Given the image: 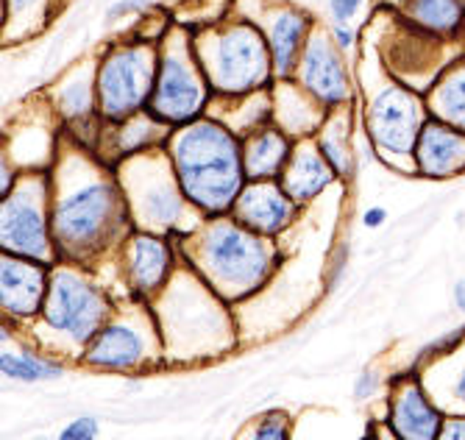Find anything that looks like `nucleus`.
I'll list each match as a JSON object with an SVG mask.
<instances>
[{"label": "nucleus", "instance_id": "nucleus-1", "mask_svg": "<svg viewBox=\"0 0 465 440\" xmlns=\"http://www.w3.org/2000/svg\"><path fill=\"white\" fill-rule=\"evenodd\" d=\"M51 232L59 262L90 268L134 229L114 165L62 135L51 167Z\"/></svg>", "mask_w": 465, "mask_h": 440}, {"label": "nucleus", "instance_id": "nucleus-2", "mask_svg": "<svg viewBox=\"0 0 465 440\" xmlns=\"http://www.w3.org/2000/svg\"><path fill=\"white\" fill-rule=\"evenodd\" d=\"M176 182L187 204L206 220L229 215L248 175L242 165V137L218 115H203L164 140Z\"/></svg>", "mask_w": 465, "mask_h": 440}, {"label": "nucleus", "instance_id": "nucleus-3", "mask_svg": "<svg viewBox=\"0 0 465 440\" xmlns=\"http://www.w3.org/2000/svg\"><path fill=\"white\" fill-rule=\"evenodd\" d=\"M182 259L226 304L260 293L282 262V248L257 232L245 229L232 215L206 217L184 237Z\"/></svg>", "mask_w": 465, "mask_h": 440}, {"label": "nucleus", "instance_id": "nucleus-4", "mask_svg": "<svg viewBox=\"0 0 465 440\" xmlns=\"http://www.w3.org/2000/svg\"><path fill=\"white\" fill-rule=\"evenodd\" d=\"M190 34L215 101H237L276 84L268 39L251 17L232 12L215 23L190 28Z\"/></svg>", "mask_w": 465, "mask_h": 440}, {"label": "nucleus", "instance_id": "nucleus-5", "mask_svg": "<svg viewBox=\"0 0 465 440\" xmlns=\"http://www.w3.org/2000/svg\"><path fill=\"white\" fill-rule=\"evenodd\" d=\"M114 173L134 229L167 235L182 243L201 226L203 217L187 204L164 148L123 159L114 165Z\"/></svg>", "mask_w": 465, "mask_h": 440}, {"label": "nucleus", "instance_id": "nucleus-6", "mask_svg": "<svg viewBox=\"0 0 465 440\" xmlns=\"http://www.w3.org/2000/svg\"><path fill=\"white\" fill-rule=\"evenodd\" d=\"M360 90V128L371 151L388 167L412 173V151L424 128L430 109L424 93L393 78L382 67V78L376 86H357Z\"/></svg>", "mask_w": 465, "mask_h": 440}, {"label": "nucleus", "instance_id": "nucleus-7", "mask_svg": "<svg viewBox=\"0 0 465 440\" xmlns=\"http://www.w3.org/2000/svg\"><path fill=\"white\" fill-rule=\"evenodd\" d=\"M156 298L164 306L159 332L162 340L167 337V345H184L187 355L201 357H213L234 345L229 304L187 265L176 271Z\"/></svg>", "mask_w": 465, "mask_h": 440}, {"label": "nucleus", "instance_id": "nucleus-8", "mask_svg": "<svg viewBox=\"0 0 465 440\" xmlns=\"http://www.w3.org/2000/svg\"><path fill=\"white\" fill-rule=\"evenodd\" d=\"M213 106L215 93L198 62L193 34L187 25L173 20V25L159 39V67L145 112L173 131L209 115Z\"/></svg>", "mask_w": 465, "mask_h": 440}, {"label": "nucleus", "instance_id": "nucleus-9", "mask_svg": "<svg viewBox=\"0 0 465 440\" xmlns=\"http://www.w3.org/2000/svg\"><path fill=\"white\" fill-rule=\"evenodd\" d=\"M159 67V42L143 34L112 39L95 54V95L104 125H114L148 109Z\"/></svg>", "mask_w": 465, "mask_h": 440}, {"label": "nucleus", "instance_id": "nucleus-10", "mask_svg": "<svg viewBox=\"0 0 465 440\" xmlns=\"http://www.w3.org/2000/svg\"><path fill=\"white\" fill-rule=\"evenodd\" d=\"M114 310V301L87 268L73 265V262H56L51 268L39 321L51 335H56V340L84 355V348L104 329Z\"/></svg>", "mask_w": 465, "mask_h": 440}, {"label": "nucleus", "instance_id": "nucleus-11", "mask_svg": "<svg viewBox=\"0 0 465 440\" xmlns=\"http://www.w3.org/2000/svg\"><path fill=\"white\" fill-rule=\"evenodd\" d=\"M51 170H25L12 195L0 201V251L56 265L51 232Z\"/></svg>", "mask_w": 465, "mask_h": 440}, {"label": "nucleus", "instance_id": "nucleus-12", "mask_svg": "<svg viewBox=\"0 0 465 440\" xmlns=\"http://www.w3.org/2000/svg\"><path fill=\"white\" fill-rule=\"evenodd\" d=\"M159 351L164 355L159 324L143 306L134 318L114 310L104 329L84 348L81 360L98 371H137L145 368Z\"/></svg>", "mask_w": 465, "mask_h": 440}, {"label": "nucleus", "instance_id": "nucleus-13", "mask_svg": "<svg viewBox=\"0 0 465 440\" xmlns=\"http://www.w3.org/2000/svg\"><path fill=\"white\" fill-rule=\"evenodd\" d=\"M295 81L302 84V90L315 98L326 112H337L346 106L360 104L357 90V70L349 59L334 45L326 25H318L307 42L302 54L299 70H295Z\"/></svg>", "mask_w": 465, "mask_h": 440}, {"label": "nucleus", "instance_id": "nucleus-14", "mask_svg": "<svg viewBox=\"0 0 465 440\" xmlns=\"http://www.w3.org/2000/svg\"><path fill=\"white\" fill-rule=\"evenodd\" d=\"M391 31L385 28V36L379 39V65H382L393 78L415 86L418 93H427L435 75L443 70V65L451 59L446 54V42L412 28L404 23L391 6H388Z\"/></svg>", "mask_w": 465, "mask_h": 440}, {"label": "nucleus", "instance_id": "nucleus-15", "mask_svg": "<svg viewBox=\"0 0 465 440\" xmlns=\"http://www.w3.org/2000/svg\"><path fill=\"white\" fill-rule=\"evenodd\" d=\"M253 9H232L257 23L268 39L276 81L295 78L302 54L321 20L295 0H251Z\"/></svg>", "mask_w": 465, "mask_h": 440}, {"label": "nucleus", "instance_id": "nucleus-16", "mask_svg": "<svg viewBox=\"0 0 465 440\" xmlns=\"http://www.w3.org/2000/svg\"><path fill=\"white\" fill-rule=\"evenodd\" d=\"M114 254L129 290L140 301H151L176 276L182 245L167 235L132 229Z\"/></svg>", "mask_w": 465, "mask_h": 440}, {"label": "nucleus", "instance_id": "nucleus-17", "mask_svg": "<svg viewBox=\"0 0 465 440\" xmlns=\"http://www.w3.org/2000/svg\"><path fill=\"white\" fill-rule=\"evenodd\" d=\"M62 135L81 143L84 148H98L104 120L98 115L95 95V56L70 67L45 95Z\"/></svg>", "mask_w": 465, "mask_h": 440}, {"label": "nucleus", "instance_id": "nucleus-18", "mask_svg": "<svg viewBox=\"0 0 465 440\" xmlns=\"http://www.w3.org/2000/svg\"><path fill=\"white\" fill-rule=\"evenodd\" d=\"M302 212L304 206L282 187L279 179H262V182H245L229 215L245 229L257 232L268 240H279L299 224Z\"/></svg>", "mask_w": 465, "mask_h": 440}, {"label": "nucleus", "instance_id": "nucleus-19", "mask_svg": "<svg viewBox=\"0 0 465 440\" xmlns=\"http://www.w3.org/2000/svg\"><path fill=\"white\" fill-rule=\"evenodd\" d=\"M54 265L0 251V315L12 324L36 321Z\"/></svg>", "mask_w": 465, "mask_h": 440}, {"label": "nucleus", "instance_id": "nucleus-20", "mask_svg": "<svg viewBox=\"0 0 465 440\" xmlns=\"http://www.w3.org/2000/svg\"><path fill=\"white\" fill-rule=\"evenodd\" d=\"M412 175L427 182L465 175V131L430 115L412 151Z\"/></svg>", "mask_w": 465, "mask_h": 440}, {"label": "nucleus", "instance_id": "nucleus-21", "mask_svg": "<svg viewBox=\"0 0 465 440\" xmlns=\"http://www.w3.org/2000/svg\"><path fill=\"white\" fill-rule=\"evenodd\" d=\"M443 421V413L415 376H404L391 387L388 429L396 440H438Z\"/></svg>", "mask_w": 465, "mask_h": 440}, {"label": "nucleus", "instance_id": "nucleus-22", "mask_svg": "<svg viewBox=\"0 0 465 440\" xmlns=\"http://www.w3.org/2000/svg\"><path fill=\"white\" fill-rule=\"evenodd\" d=\"M167 135H171V128L162 125L151 112H140L123 123L104 125L95 154L104 162L117 165L129 156H137V154H145L153 148H164Z\"/></svg>", "mask_w": 465, "mask_h": 440}, {"label": "nucleus", "instance_id": "nucleus-23", "mask_svg": "<svg viewBox=\"0 0 465 440\" xmlns=\"http://www.w3.org/2000/svg\"><path fill=\"white\" fill-rule=\"evenodd\" d=\"M391 9L412 28L465 48V0H396Z\"/></svg>", "mask_w": 465, "mask_h": 440}, {"label": "nucleus", "instance_id": "nucleus-24", "mask_svg": "<svg viewBox=\"0 0 465 440\" xmlns=\"http://www.w3.org/2000/svg\"><path fill=\"white\" fill-rule=\"evenodd\" d=\"M279 182L302 206H310L326 190H331L334 185H341V179L334 175L329 162L315 148V140H299V143H295L292 156H290Z\"/></svg>", "mask_w": 465, "mask_h": 440}, {"label": "nucleus", "instance_id": "nucleus-25", "mask_svg": "<svg viewBox=\"0 0 465 440\" xmlns=\"http://www.w3.org/2000/svg\"><path fill=\"white\" fill-rule=\"evenodd\" d=\"M360 128V109L346 106L326 115V123L312 137L321 156L329 162L341 185H351L357 175V151H354V135Z\"/></svg>", "mask_w": 465, "mask_h": 440}, {"label": "nucleus", "instance_id": "nucleus-26", "mask_svg": "<svg viewBox=\"0 0 465 440\" xmlns=\"http://www.w3.org/2000/svg\"><path fill=\"white\" fill-rule=\"evenodd\" d=\"M273 123L284 128L292 140H312L326 123V109L310 98L295 78H284L273 84Z\"/></svg>", "mask_w": 465, "mask_h": 440}, {"label": "nucleus", "instance_id": "nucleus-27", "mask_svg": "<svg viewBox=\"0 0 465 440\" xmlns=\"http://www.w3.org/2000/svg\"><path fill=\"white\" fill-rule=\"evenodd\" d=\"M295 143L299 140H292L276 123L253 128L251 135H245L242 137V165H245L248 182L282 179Z\"/></svg>", "mask_w": 465, "mask_h": 440}, {"label": "nucleus", "instance_id": "nucleus-28", "mask_svg": "<svg viewBox=\"0 0 465 440\" xmlns=\"http://www.w3.org/2000/svg\"><path fill=\"white\" fill-rule=\"evenodd\" d=\"M424 98L432 117L465 131V48L443 65Z\"/></svg>", "mask_w": 465, "mask_h": 440}, {"label": "nucleus", "instance_id": "nucleus-29", "mask_svg": "<svg viewBox=\"0 0 465 440\" xmlns=\"http://www.w3.org/2000/svg\"><path fill=\"white\" fill-rule=\"evenodd\" d=\"M62 0H4V31L0 45H17L48 28Z\"/></svg>", "mask_w": 465, "mask_h": 440}, {"label": "nucleus", "instance_id": "nucleus-30", "mask_svg": "<svg viewBox=\"0 0 465 440\" xmlns=\"http://www.w3.org/2000/svg\"><path fill=\"white\" fill-rule=\"evenodd\" d=\"M273 90V86H271ZM271 90L265 93H253L237 101H215L213 115H218L221 120H226L240 137L251 135L253 128H262L268 123H273V95Z\"/></svg>", "mask_w": 465, "mask_h": 440}, {"label": "nucleus", "instance_id": "nucleus-31", "mask_svg": "<svg viewBox=\"0 0 465 440\" xmlns=\"http://www.w3.org/2000/svg\"><path fill=\"white\" fill-rule=\"evenodd\" d=\"M0 374L17 379V382H48V379H59L64 374V365L34 355V351H4L0 355Z\"/></svg>", "mask_w": 465, "mask_h": 440}, {"label": "nucleus", "instance_id": "nucleus-32", "mask_svg": "<svg viewBox=\"0 0 465 440\" xmlns=\"http://www.w3.org/2000/svg\"><path fill=\"white\" fill-rule=\"evenodd\" d=\"M156 9H159L156 0H114V4H109V9L104 12V23L117 25L123 20H143L145 15H151Z\"/></svg>", "mask_w": 465, "mask_h": 440}, {"label": "nucleus", "instance_id": "nucleus-33", "mask_svg": "<svg viewBox=\"0 0 465 440\" xmlns=\"http://www.w3.org/2000/svg\"><path fill=\"white\" fill-rule=\"evenodd\" d=\"M251 440H290V415L284 410H268L251 429Z\"/></svg>", "mask_w": 465, "mask_h": 440}, {"label": "nucleus", "instance_id": "nucleus-34", "mask_svg": "<svg viewBox=\"0 0 465 440\" xmlns=\"http://www.w3.org/2000/svg\"><path fill=\"white\" fill-rule=\"evenodd\" d=\"M20 175H23V170H20L17 162L9 156L6 145L0 143V201H4L6 195H12V190H15L17 182H20Z\"/></svg>", "mask_w": 465, "mask_h": 440}, {"label": "nucleus", "instance_id": "nucleus-35", "mask_svg": "<svg viewBox=\"0 0 465 440\" xmlns=\"http://www.w3.org/2000/svg\"><path fill=\"white\" fill-rule=\"evenodd\" d=\"M326 31H329V36H331L334 45L341 48L343 54L351 56V54L360 48V31H357L351 23H329Z\"/></svg>", "mask_w": 465, "mask_h": 440}, {"label": "nucleus", "instance_id": "nucleus-36", "mask_svg": "<svg viewBox=\"0 0 465 440\" xmlns=\"http://www.w3.org/2000/svg\"><path fill=\"white\" fill-rule=\"evenodd\" d=\"M365 6V0H326L329 23H354Z\"/></svg>", "mask_w": 465, "mask_h": 440}, {"label": "nucleus", "instance_id": "nucleus-37", "mask_svg": "<svg viewBox=\"0 0 465 440\" xmlns=\"http://www.w3.org/2000/svg\"><path fill=\"white\" fill-rule=\"evenodd\" d=\"M98 432H101V426L95 418L81 415L59 432V440H98Z\"/></svg>", "mask_w": 465, "mask_h": 440}, {"label": "nucleus", "instance_id": "nucleus-38", "mask_svg": "<svg viewBox=\"0 0 465 440\" xmlns=\"http://www.w3.org/2000/svg\"><path fill=\"white\" fill-rule=\"evenodd\" d=\"M379 390V376H376V371H371V368H365L360 376H357V382H354V399L357 402H368V399H373V393Z\"/></svg>", "mask_w": 465, "mask_h": 440}, {"label": "nucleus", "instance_id": "nucleus-39", "mask_svg": "<svg viewBox=\"0 0 465 440\" xmlns=\"http://www.w3.org/2000/svg\"><path fill=\"white\" fill-rule=\"evenodd\" d=\"M346 265H349V243H341L331 251V259H329V285H337V279L343 276Z\"/></svg>", "mask_w": 465, "mask_h": 440}, {"label": "nucleus", "instance_id": "nucleus-40", "mask_svg": "<svg viewBox=\"0 0 465 440\" xmlns=\"http://www.w3.org/2000/svg\"><path fill=\"white\" fill-rule=\"evenodd\" d=\"M438 440H465V415L446 418L438 432Z\"/></svg>", "mask_w": 465, "mask_h": 440}, {"label": "nucleus", "instance_id": "nucleus-41", "mask_svg": "<svg viewBox=\"0 0 465 440\" xmlns=\"http://www.w3.org/2000/svg\"><path fill=\"white\" fill-rule=\"evenodd\" d=\"M360 220H362L365 229H379V226L388 224V209L385 206H368Z\"/></svg>", "mask_w": 465, "mask_h": 440}, {"label": "nucleus", "instance_id": "nucleus-42", "mask_svg": "<svg viewBox=\"0 0 465 440\" xmlns=\"http://www.w3.org/2000/svg\"><path fill=\"white\" fill-rule=\"evenodd\" d=\"M451 395L454 399L465 407V365L457 371V376H454V385H451Z\"/></svg>", "mask_w": 465, "mask_h": 440}, {"label": "nucleus", "instance_id": "nucleus-43", "mask_svg": "<svg viewBox=\"0 0 465 440\" xmlns=\"http://www.w3.org/2000/svg\"><path fill=\"white\" fill-rule=\"evenodd\" d=\"M454 306L465 315V279H460V282L454 285Z\"/></svg>", "mask_w": 465, "mask_h": 440}, {"label": "nucleus", "instance_id": "nucleus-44", "mask_svg": "<svg viewBox=\"0 0 465 440\" xmlns=\"http://www.w3.org/2000/svg\"><path fill=\"white\" fill-rule=\"evenodd\" d=\"M12 337V329L9 326H4V324H0V343H6Z\"/></svg>", "mask_w": 465, "mask_h": 440}, {"label": "nucleus", "instance_id": "nucleus-45", "mask_svg": "<svg viewBox=\"0 0 465 440\" xmlns=\"http://www.w3.org/2000/svg\"><path fill=\"white\" fill-rule=\"evenodd\" d=\"M0 31H4V0H0Z\"/></svg>", "mask_w": 465, "mask_h": 440}, {"label": "nucleus", "instance_id": "nucleus-46", "mask_svg": "<svg viewBox=\"0 0 465 440\" xmlns=\"http://www.w3.org/2000/svg\"><path fill=\"white\" fill-rule=\"evenodd\" d=\"M382 440H385V437H382ZM388 440H396V437H393V435H391V437H388Z\"/></svg>", "mask_w": 465, "mask_h": 440}]
</instances>
